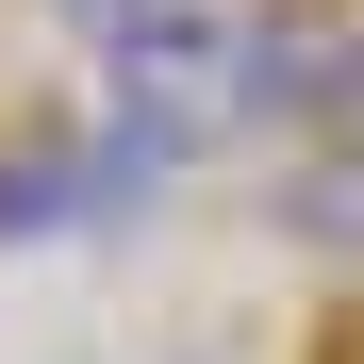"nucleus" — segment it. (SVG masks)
Segmentation results:
<instances>
[{"mask_svg": "<svg viewBox=\"0 0 364 364\" xmlns=\"http://www.w3.org/2000/svg\"><path fill=\"white\" fill-rule=\"evenodd\" d=\"M298 364H364V298H348V315H315V348H298Z\"/></svg>", "mask_w": 364, "mask_h": 364, "instance_id": "f03ea898", "label": "nucleus"}, {"mask_svg": "<svg viewBox=\"0 0 364 364\" xmlns=\"http://www.w3.org/2000/svg\"><path fill=\"white\" fill-rule=\"evenodd\" d=\"M67 17H83L100 50H116V33H149V17H166V0H67Z\"/></svg>", "mask_w": 364, "mask_h": 364, "instance_id": "f257e3e1", "label": "nucleus"}]
</instances>
